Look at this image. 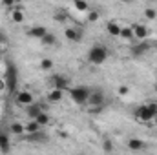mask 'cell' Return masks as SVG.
<instances>
[{
    "label": "cell",
    "mask_w": 157,
    "mask_h": 155,
    "mask_svg": "<svg viewBox=\"0 0 157 155\" xmlns=\"http://www.w3.org/2000/svg\"><path fill=\"white\" fill-rule=\"evenodd\" d=\"M108 57H110V51H108V47L102 46V44H97V46L90 47V51H88V60H90L93 66L104 64V62L108 60Z\"/></svg>",
    "instance_id": "6da1fadb"
},
{
    "label": "cell",
    "mask_w": 157,
    "mask_h": 155,
    "mask_svg": "<svg viewBox=\"0 0 157 155\" xmlns=\"http://www.w3.org/2000/svg\"><path fill=\"white\" fill-rule=\"evenodd\" d=\"M91 89L84 88V86H77V88H68V97L71 99V102H75L78 106L86 104L88 102V97H90Z\"/></svg>",
    "instance_id": "7a4b0ae2"
},
{
    "label": "cell",
    "mask_w": 157,
    "mask_h": 155,
    "mask_svg": "<svg viewBox=\"0 0 157 155\" xmlns=\"http://www.w3.org/2000/svg\"><path fill=\"white\" fill-rule=\"evenodd\" d=\"M135 115L139 120L143 122H152L154 119L157 117V104L155 102H150V104H144V106H139Z\"/></svg>",
    "instance_id": "3957f363"
},
{
    "label": "cell",
    "mask_w": 157,
    "mask_h": 155,
    "mask_svg": "<svg viewBox=\"0 0 157 155\" xmlns=\"http://www.w3.org/2000/svg\"><path fill=\"white\" fill-rule=\"evenodd\" d=\"M15 102H17L18 106H29L31 102H35V97H33L31 91L20 89V91H17V95H15Z\"/></svg>",
    "instance_id": "277c9868"
},
{
    "label": "cell",
    "mask_w": 157,
    "mask_h": 155,
    "mask_svg": "<svg viewBox=\"0 0 157 155\" xmlns=\"http://www.w3.org/2000/svg\"><path fill=\"white\" fill-rule=\"evenodd\" d=\"M9 18H11V22H13V24H24V20H26L24 9H22V7H18V6H15L13 9H9Z\"/></svg>",
    "instance_id": "5b68a950"
},
{
    "label": "cell",
    "mask_w": 157,
    "mask_h": 155,
    "mask_svg": "<svg viewBox=\"0 0 157 155\" xmlns=\"http://www.w3.org/2000/svg\"><path fill=\"white\" fill-rule=\"evenodd\" d=\"M46 99H48V102H51V104H59V102L64 99V89H59V88H51V89L48 91Z\"/></svg>",
    "instance_id": "8992f818"
},
{
    "label": "cell",
    "mask_w": 157,
    "mask_h": 155,
    "mask_svg": "<svg viewBox=\"0 0 157 155\" xmlns=\"http://www.w3.org/2000/svg\"><path fill=\"white\" fill-rule=\"evenodd\" d=\"M86 104H90V106H102V104H104V93H102L101 89L91 91L90 97H88V102H86Z\"/></svg>",
    "instance_id": "52a82bcc"
},
{
    "label": "cell",
    "mask_w": 157,
    "mask_h": 155,
    "mask_svg": "<svg viewBox=\"0 0 157 155\" xmlns=\"http://www.w3.org/2000/svg\"><path fill=\"white\" fill-rule=\"evenodd\" d=\"M132 29H133V37H135L137 42L139 40H146V37H148V28L144 24H132Z\"/></svg>",
    "instance_id": "ba28073f"
},
{
    "label": "cell",
    "mask_w": 157,
    "mask_h": 155,
    "mask_svg": "<svg viewBox=\"0 0 157 155\" xmlns=\"http://www.w3.org/2000/svg\"><path fill=\"white\" fill-rule=\"evenodd\" d=\"M51 84H53V88H59V89H64V91H68V88H70V80L66 77H62V75H55L51 78Z\"/></svg>",
    "instance_id": "9c48e42d"
},
{
    "label": "cell",
    "mask_w": 157,
    "mask_h": 155,
    "mask_svg": "<svg viewBox=\"0 0 157 155\" xmlns=\"http://www.w3.org/2000/svg\"><path fill=\"white\" fill-rule=\"evenodd\" d=\"M121 24H117L115 20H110L108 24H106V31H108V35L110 37H119L121 35Z\"/></svg>",
    "instance_id": "30bf717a"
},
{
    "label": "cell",
    "mask_w": 157,
    "mask_h": 155,
    "mask_svg": "<svg viewBox=\"0 0 157 155\" xmlns=\"http://www.w3.org/2000/svg\"><path fill=\"white\" fill-rule=\"evenodd\" d=\"M128 148L132 152H141L144 148V141H141L137 137H132V139H128Z\"/></svg>",
    "instance_id": "8fae6325"
},
{
    "label": "cell",
    "mask_w": 157,
    "mask_h": 155,
    "mask_svg": "<svg viewBox=\"0 0 157 155\" xmlns=\"http://www.w3.org/2000/svg\"><path fill=\"white\" fill-rule=\"evenodd\" d=\"M40 112H44V110H42V106H40V104H37V102H31L29 106H26V113H28V117H29V119H35Z\"/></svg>",
    "instance_id": "7c38bea8"
},
{
    "label": "cell",
    "mask_w": 157,
    "mask_h": 155,
    "mask_svg": "<svg viewBox=\"0 0 157 155\" xmlns=\"http://www.w3.org/2000/svg\"><path fill=\"white\" fill-rule=\"evenodd\" d=\"M64 39L70 40V42H78L80 40V31H77L75 28H68L64 31Z\"/></svg>",
    "instance_id": "4fadbf2b"
},
{
    "label": "cell",
    "mask_w": 157,
    "mask_h": 155,
    "mask_svg": "<svg viewBox=\"0 0 157 155\" xmlns=\"http://www.w3.org/2000/svg\"><path fill=\"white\" fill-rule=\"evenodd\" d=\"M24 128H26V133H28V135L37 133V131H40V130H42V126H40L35 119H29V122H28V124H24Z\"/></svg>",
    "instance_id": "5bb4252c"
},
{
    "label": "cell",
    "mask_w": 157,
    "mask_h": 155,
    "mask_svg": "<svg viewBox=\"0 0 157 155\" xmlns=\"http://www.w3.org/2000/svg\"><path fill=\"white\" fill-rule=\"evenodd\" d=\"M48 33V29L44 28V26H35V28H31L29 29V37H33V39H42L44 35Z\"/></svg>",
    "instance_id": "9a60e30c"
},
{
    "label": "cell",
    "mask_w": 157,
    "mask_h": 155,
    "mask_svg": "<svg viewBox=\"0 0 157 155\" xmlns=\"http://www.w3.org/2000/svg\"><path fill=\"white\" fill-rule=\"evenodd\" d=\"M122 40H135L133 37V29H132V26H126V28H121V35H119Z\"/></svg>",
    "instance_id": "2e32d148"
},
{
    "label": "cell",
    "mask_w": 157,
    "mask_h": 155,
    "mask_svg": "<svg viewBox=\"0 0 157 155\" xmlns=\"http://www.w3.org/2000/svg\"><path fill=\"white\" fill-rule=\"evenodd\" d=\"M148 44H146V40H139V44L133 47V55H144L146 51H148Z\"/></svg>",
    "instance_id": "e0dca14e"
},
{
    "label": "cell",
    "mask_w": 157,
    "mask_h": 155,
    "mask_svg": "<svg viewBox=\"0 0 157 155\" xmlns=\"http://www.w3.org/2000/svg\"><path fill=\"white\" fill-rule=\"evenodd\" d=\"M9 130H11V133H15V135H22V133H26V128H24L22 122H11Z\"/></svg>",
    "instance_id": "ac0fdd59"
},
{
    "label": "cell",
    "mask_w": 157,
    "mask_h": 155,
    "mask_svg": "<svg viewBox=\"0 0 157 155\" xmlns=\"http://www.w3.org/2000/svg\"><path fill=\"white\" fill-rule=\"evenodd\" d=\"M35 120H37V122H39L40 126H42V128H44V126H48V124H49V122H51V117L48 115V113H46V112H40L39 115L35 117Z\"/></svg>",
    "instance_id": "d6986e66"
},
{
    "label": "cell",
    "mask_w": 157,
    "mask_h": 155,
    "mask_svg": "<svg viewBox=\"0 0 157 155\" xmlns=\"http://www.w3.org/2000/svg\"><path fill=\"white\" fill-rule=\"evenodd\" d=\"M40 42H42L44 46H55V44H57V37H55L53 33H49V31H48V33L40 39Z\"/></svg>",
    "instance_id": "ffe728a7"
},
{
    "label": "cell",
    "mask_w": 157,
    "mask_h": 155,
    "mask_svg": "<svg viewBox=\"0 0 157 155\" xmlns=\"http://www.w3.org/2000/svg\"><path fill=\"white\" fill-rule=\"evenodd\" d=\"M73 6L77 11H82V13H88L90 11V4L86 0H73Z\"/></svg>",
    "instance_id": "44dd1931"
},
{
    "label": "cell",
    "mask_w": 157,
    "mask_h": 155,
    "mask_svg": "<svg viewBox=\"0 0 157 155\" xmlns=\"http://www.w3.org/2000/svg\"><path fill=\"white\" fill-rule=\"evenodd\" d=\"M53 18H55L57 22H66V20H68V13H66L64 9H57L55 15H53Z\"/></svg>",
    "instance_id": "7402d4cb"
},
{
    "label": "cell",
    "mask_w": 157,
    "mask_h": 155,
    "mask_svg": "<svg viewBox=\"0 0 157 155\" xmlns=\"http://www.w3.org/2000/svg\"><path fill=\"white\" fill-rule=\"evenodd\" d=\"M40 70H42V71L53 70V60H51V59H42V60H40Z\"/></svg>",
    "instance_id": "603a6c76"
},
{
    "label": "cell",
    "mask_w": 157,
    "mask_h": 155,
    "mask_svg": "<svg viewBox=\"0 0 157 155\" xmlns=\"http://www.w3.org/2000/svg\"><path fill=\"white\" fill-rule=\"evenodd\" d=\"M86 18H88V22H97V20L101 18V15H99V11H97V9H90Z\"/></svg>",
    "instance_id": "cb8c5ba5"
},
{
    "label": "cell",
    "mask_w": 157,
    "mask_h": 155,
    "mask_svg": "<svg viewBox=\"0 0 157 155\" xmlns=\"http://www.w3.org/2000/svg\"><path fill=\"white\" fill-rule=\"evenodd\" d=\"M144 17H146L148 20H155L157 18V9H154V7H146V9H144Z\"/></svg>",
    "instance_id": "d4e9b609"
},
{
    "label": "cell",
    "mask_w": 157,
    "mask_h": 155,
    "mask_svg": "<svg viewBox=\"0 0 157 155\" xmlns=\"http://www.w3.org/2000/svg\"><path fill=\"white\" fill-rule=\"evenodd\" d=\"M9 150V141L6 135H0V152H7Z\"/></svg>",
    "instance_id": "484cf974"
},
{
    "label": "cell",
    "mask_w": 157,
    "mask_h": 155,
    "mask_svg": "<svg viewBox=\"0 0 157 155\" xmlns=\"http://www.w3.org/2000/svg\"><path fill=\"white\" fill-rule=\"evenodd\" d=\"M128 93H130V88H128V86H119L117 88V95L119 97H126Z\"/></svg>",
    "instance_id": "4316f807"
},
{
    "label": "cell",
    "mask_w": 157,
    "mask_h": 155,
    "mask_svg": "<svg viewBox=\"0 0 157 155\" xmlns=\"http://www.w3.org/2000/svg\"><path fill=\"white\" fill-rule=\"evenodd\" d=\"M2 6L9 11V9H13V7L17 6V0H2Z\"/></svg>",
    "instance_id": "83f0119b"
},
{
    "label": "cell",
    "mask_w": 157,
    "mask_h": 155,
    "mask_svg": "<svg viewBox=\"0 0 157 155\" xmlns=\"http://www.w3.org/2000/svg\"><path fill=\"white\" fill-rule=\"evenodd\" d=\"M6 86H7V84H6V80H4V78H0V91H4V89H6Z\"/></svg>",
    "instance_id": "f1b7e54d"
},
{
    "label": "cell",
    "mask_w": 157,
    "mask_h": 155,
    "mask_svg": "<svg viewBox=\"0 0 157 155\" xmlns=\"http://www.w3.org/2000/svg\"><path fill=\"white\" fill-rule=\"evenodd\" d=\"M4 49H6V40H4V42H0V55L4 53Z\"/></svg>",
    "instance_id": "f546056e"
},
{
    "label": "cell",
    "mask_w": 157,
    "mask_h": 155,
    "mask_svg": "<svg viewBox=\"0 0 157 155\" xmlns=\"http://www.w3.org/2000/svg\"><path fill=\"white\" fill-rule=\"evenodd\" d=\"M154 91H155V93H157V82H155V84H154Z\"/></svg>",
    "instance_id": "4dcf8cb0"
},
{
    "label": "cell",
    "mask_w": 157,
    "mask_h": 155,
    "mask_svg": "<svg viewBox=\"0 0 157 155\" xmlns=\"http://www.w3.org/2000/svg\"><path fill=\"white\" fill-rule=\"evenodd\" d=\"M0 42H4V35L2 33H0Z\"/></svg>",
    "instance_id": "1f68e13d"
},
{
    "label": "cell",
    "mask_w": 157,
    "mask_h": 155,
    "mask_svg": "<svg viewBox=\"0 0 157 155\" xmlns=\"http://www.w3.org/2000/svg\"><path fill=\"white\" fill-rule=\"evenodd\" d=\"M0 135H2V131H0Z\"/></svg>",
    "instance_id": "d6a6232c"
}]
</instances>
